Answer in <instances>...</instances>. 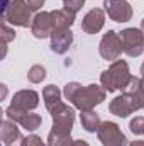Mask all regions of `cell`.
Masks as SVG:
<instances>
[{
  "instance_id": "17",
  "label": "cell",
  "mask_w": 144,
  "mask_h": 146,
  "mask_svg": "<svg viewBox=\"0 0 144 146\" xmlns=\"http://www.w3.org/2000/svg\"><path fill=\"white\" fill-rule=\"evenodd\" d=\"M80 121H81L83 129L88 131V133H97L98 127H100V124H102L98 114L93 112V110H85V112H81V114H80Z\"/></svg>"
},
{
  "instance_id": "12",
  "label": "cell",
  "mask_w": 144,
  "mask_h": 146,
  "mask_svg": "<svg viewBox=\"0 0 144 146\" xmlns=\"http://www.w3.org/2000/svg\"><path fill=\"white\" fill-rule=\"evenodd\" d=\"M108 110H110V114H114L117 117H127V115H131L136 110L131 94L124 92V94L117 95L115 99H112L110 104H108Z\"/></svg>"
},
{
  "instance_id": "4",
  "label": "cell",
  "mask_w": 144,
  "mask_h": 146,
  "mask_svg": "<svg viewBox=\"0 0 144 146\" xmlns=\"http://www.w3.org/2000/svg\"><path fill=\"white\" fill-rule=\"evenodd\" d=\"M120 41H122V49L126 54L136 58L141 56L144 51V33L136 27H127L122 33H119Z\"/></svg>"
},
{
  "instance_id": "25",
  "label": "cell",
  "mask_w": 144,
  "mask_h": 146,
  "mask_svg": "<svg viewBox=\"0 0 144 146\" xmlns=\"http://www.w3.org/2000/svg\"><path fill=\"white\" fill-rule=\"evenodd\" d=\"M24 146H48L42 143V139L36 136V134H31V136H27L26 138V141H24Z\"/></svg>"
},
{
  "instance_id": "6",
  "label": "cell",
  "mask_w": 144,
  "mask_h": 146,
  "mask_svg": "<svg viewBox=\"0 0 144 146\" xmlns=\"http://www.w3.org/2000/svg\"><path fill=\"white\" fill-rule=\"evenodd\" d=\"M98 53L104 60L107 61H115L119 60V56L124 53L122 49V41H120V36L119 33L115 31H108L104 34L102 41H100V46H98Z\"/></svg>"
},
{
  "instance_id": "26",
  "label": "cell",
  "mask_w": 144,
  "mask_h": 146,
  "mask_svg": "<svg viewBox=\"0 0 144 146\" xmlns=\"http://www.w3.org/2000/svg\"><path fill=\"white\" fill-rule=\"evenodd\" d=\"M27 5L31 7V10H39L44 5V0H27Z\"/></svg>"
},
{
  "instance_id": "27",
  "label": "cell",
  "mask_w": 144,
  "mask_h": 146,
  "mask_svg": "<svg viewBox=\"0 0 144 146\" xmlns=\"http://www.w3.org/2000/svg\"><path fill=\"white\" fill-rule=\"evenodd\" d=\"M71 146H90L87 141H83V139H73Z\"/></svg>"
},
{
  "instance_id": "5",
  "label": "cell",
  "mask_w": 144,
  "mask_h": 146,
  "mask_svg": "<svg viewBox=\"0 0 144 146\" xmlns=\"http://www.w3.org/2000/svg\"><path fill=\"white\" fill-rule=\"evenodd\" d=\"M97 136L102 146H129L126 134L120 131V127L115 122H110V121H105L100 124Z\"/></svg>"
},
{
  "instance_id": "18",
  "label": "cell",
  "mask_w": 144,
  "mask_h": 146,
  "mask_svg": "<svg viewBox=\"0 0 144 146\" xmlns=\"http://www.w3.org/2000/svg\"><path fill=\"white\" fill-rule=\"evenodd\" d=\"M53 17H54V22H56V29L58 27H71L73 22H75V14L68 9H58V10H53L51 12Z\"/></svg>"
},
{
  "instance_id": "23",
  "label": "cell",
  "mask_w": 144,
  "mask_h": 146,
  "mask_svg": "<svg viewBox=\"0 0 144 146\" xmlns=\"http://www.w3.org/2000/svg\"><path fill=\"white\" fill-rule=\"evenodd\" d=\"M129 129H131L136 136H143L144 134V117L143 115L134 117V119L131 121V124H129Z\"/></svg>"
},
{
  "instance_id": "9",
  "label": "cell",
  "mask_w": 144,
  "mask_h": 146,
  "mask_svg": "<svg viewBox=\"0 0 144 146\" xmlns=\"http://www.w3.org/2000/svg\"><path fill=\"white\" fill-rule=\"evenodd\" d=\"M104 9L115 22H127L132 19V7L127 0H104Z\"/></svg>"
},
{
  "instance_id": "7",
  "label": "cell",
  "mask_w": 144,
  "mask_h": 146,
  "mask_svg": "<svg viewBox=\"0 0 144 146\" xmlns=\"http://www.w3.org/2000/svg\"><path fill=\"white\" fill-rule=\"evenodd\" d=\"M51 117H53V129L54 131H61V133L71 134L73 124H75V110H73V107L61 102L56 109L51 112Z\"/></svg>"
},
{
  "instance_id": "24",
  "label": "cell",
  "mask_w": 144,
  "mask_h": 146,
  "mask_svg": "<svg viewBox=\"0 0 144 146\" xmlns=\"http://www.w3.org/2000/svg\"><path fill=\"white\" fill-rule=\"evenodd\" d=\"M83 3H85V0H63V5H65V9H68V10H71L73 14H76L81 7H83Z\"/></svg>"
},
{
  "instance_id": "15",
  "label": "cell",
  "mask_w": 144,
  "mask_h": 146,
  "mask_svg": "<svg viewBox=\"0 0 144 146\" xmlns=\"http://www.w3.org/2000/svg\"><path fill=\"white\" fill-rule=\"evenodd\" d=\"M127 92L132 97V102H134L136 110L144 109V76L143 78L132 76V80H131V83L127 87Z\"/></svg>"
},
{
  "instance_id": "19",
  "label": "cell",
  "mask_w": 144,
  "mask_h": 146,
  "mask_svg": "<svg viewBox=\"0 0 144 146\" xmlns=\"http://www.w3.org/2000/svg\"><path fill=\"white\" fill-rule=\"evenodd\" d=\"M73 139L68 133H61V131H54L51 129L49 136H48V146H71Z\"/></svg>"
},
{
  "instance_id": "13",
  "label": "cell",
  "mask_w": 144,
  "mask_h": 146,
  "mask_svg": "<svg viewBox=\"0 0 144 146\" xmlns=\"http://www.w3.org/2000/svg\"><path fill=\"white\" fill-rule=\"evenodd\" d=\"M104 24H105V12H104L102 9H98V7H95V9H92V10L83 17V21H81V29H83V33H87V34H97V33L102 31Z\"/></svg>"
},
{
  "instance_id": "11",
  "label": "cell",
  "mask_w": 144,
  "mask_h": 146,
  "mask_svg": "<svg viewBox=\"0 0 144 146\" xmlns=\"http://www.w3.org/2000/svg\"><path fill=\"white\" fill-rule=\"evenodd\" d=\"M73 44V33L70 27H58L51 34V51L56 54H65Z\"/></svg>"
},
{
  "instance_id": "16",
  "label": "cell",
  "mask_w": 144,
  "mask_h": 146,
  "mask_svg": "<svg viewBox=\"0 0 144 146\" xmlns=\"http://www.w3.org/2000/svg\"><path fill=\"white\" fill-rule=\"evenodd\" d=\"M42 100H44V106L49 112L56 109L59 104H61V92L56 85H48L42 88Z\"/></svg>"
},
{
  "instance_id": "29",
  "label": "cell",
  "mask_w": 144,
  "mask_h": 146,
  "mask_svg": "<svg viewBox=\"0 0 144 146\" xmlns=\"http://www.w3.org/2000/svg\"><path fill=\"white\" fill-rule=\"evenodd\" d=\"M141 31L144 33V19H143V22H141Z\"/></svg>"
},
{
  "instance_id": "20",
  "label": "cell",
  "mask_w": 144,
  "mask_h": 146,
  "mask_svg": "<svg viewBox=\"0 0 144 146\" xmlns=\"http://www.w3.org/2000/svg\"><path fill=\"white\" fill-rule=\"evenodd\" d=\"M24 129H27V131H36L41 127V124H42V117L39 115V114H26L24 117H22V121L19 122Z\"/></svg>"
},
{
  "instance_id": "1",
  "label": "cell",
  "mask_w": 144,
  "mask_h": 146,
  "mask_svg": "<svg viewBox=\"0 0 144 146\" xmlns=\"http://www.w3.org/2000/svg\"><path fill=\"white\" fill-rule=\"evenodd\" d=\"M105 92H107V90H105L102 85L92 83V85L83 87V85H80V83H76V82L66 83V85H65V90H63L66 100H70L73 106L78 110H81V112H85V110H93L95 106L102 104V102L105 100Z\"/></svg>"
},
{
  "instance_id": "2",
  "label": "cell",
  "mask_w": 144,
  "mask_h": 146,
  "mask_svg": "<svg viewBox=\"0 0 144 146\" xmlns=\"http://www.w3.org/2000/svg\"><path fill=\"white\" fill-rule=\"evenodd\" d=\"M132 75L129 72V65L124 60H115L105 72L100 75V83L107 92L127 90Z\"/></svg>"
},
{
  "instance_id": "21",
  "label": "cell",
  "mask_w": 144,
  "mask_h": 146,
  "mask_svg": "<svg viewBox=\"0 0 144 146\" xmlns=\"http://www.w3.org/2000/svg\"><path fill=\"white\" fill-rule=\"evenodd\" d=\"M44 78H46V68H44L42 65H34V66L29 68V72H27V80H29L31 83H41Z\"/></svg>"
},
{
  "instance_id": "22",
  "label": "cell",
  "mask_w": 144,
  "mask_h": 146,
  "mask_svg": "<svg viewBox=\"0 0 144 146\" xmlns=\"http://www.w3.org/2000/svg\"><path fill=\"white\" fill-rule=\"evenodd\" d=\"M2 39H3V53H2V58H3V54H5V44L10 42L12 39H15V31L7 22L2 24Z\"/></svg>"
},
{
  "instance_id": "3",
  "label": "cell",
  "mask_w": 144,
  "mask_h": 146,
  "mask_svg": "<svg viewBox=\"0 0 144 146\" xmlns=\"http://www.w3.org/2000/svg\"><path fill=\"white\" fill-rule=\"evenodd\" d=\"M31 7L27 5V0H9V5L2 12V19L7 24L19 26V27H29L32 26V14Z\"/></svg>"
},
{
  "instance_id": "10",
  "label": "cell",
  "mask_w": 144,
  "mask_h": 146,
  "mask_svg": "<svg viewBox=\"0 0 144 146\" xmlns=\"http://www.w3.org/2000/svg\"><path fill=\"white\" fill-rule=\"evenodd\" d=\"M39 106V94L34 90H19L17 94H14L10 107L22 112H29V110L36 109Z\"/></svg>"
},
{
  "instance_id": "30",
  "label": "cell",
  "mask_w": 144,
  "mask_h": 146,
  "mask_svg": "<svg viewBox=\"0 0 144 146\" xmlns=\"http://www.w3.org/2000/svg\"><path fill=\"white\" fill-rule=\"evenodd\" d=\"M141 73H143V76H144V63L141 65Z\"/></svg>"
},
{
  "instance_id": "28",
  "label": "cell",
  "mask_w": 144,
  "mask_h": 146,
  "mask_svg": "<svg viewBox=\"0 0 144 146\" xmlns=\"http://www.w3.org/2000/svg\"><path fill=\"white\" fill-rule=\"evenodd\" d=\"M129 146H144V139H136V141H132Z\"/></svg>"
},
{
  "instance_id": "8",
  "label": "cell",
  "mask_w": 144,
  "mask_h": 146,
  "mask_svg": "<svg viewBox=\"0 0 144 146\" xmlns=\"http://www.w3.org/2000/svg\"><path fill=\"white\" fill-rule=\"evenodd\" d=\"M31 31L34 37L37 39H46V37H51V34L56 31V22H54V17L51 12H37L32 19V26H31Z\"/></svg>"
},
{
  "instance_id": "14",
  "label": "cell",
  "mask_w": 144,
  "mask_h": 146,
  "mask_svg": "<svg viewBox=\"0 0 144 146\" xmlns=\"http://www.w3.org/2000/svg\"><path fill=\"white\" fill-rule=\"evenodd\" d=\"M0 134H2V141H3L5 146H24L26 138L20 134L19 127H17L15 122L10 121V119H7V121L2 122V131H0Z\"/></svg>"
}]
</instances>
